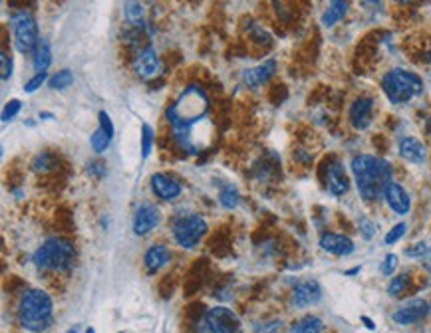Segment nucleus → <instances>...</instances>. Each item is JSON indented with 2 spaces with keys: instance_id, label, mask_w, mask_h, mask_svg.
I'll return each mask as SVG.
<instances>
[{
  "instance_id": "1",
  "label": "nucleus",
  "mask_w": 431,
  "mask_h": 333,
  "mask_svg": "<svg viewBox=\"0 0 431 333\" xmlns=\"http://www.w3.org/2000/svg\"><path fill=\"white\" fill-rule=\"evenodd\" d=\"M211 100L201 86H187L167 107V121L183 151L197 155L211 145Z\"/></svg>"
},
{
  "instance_id": "2",
  "label": "nucleus",
  "mask_w": 431,
  "mask_h": 333,
  "mask_svg": "<svg viewBox=\"0 0 431 333\" xmlns=\"http://www.w3.org/2000/svg\"><path fill=\"white\" fill-rule=\"evenodd\" d=\"M350 169L356 181V188L360 197L366 203H373L384 195V188L389 181H394V169L386 159L376 155H356Z\"/></svg>"
},
{
  "instance_id": "3",
  "label": "nucleus",
  "mask_w": 431,
  "mask_h": 333,
  "mask_svg": "<svg viewBox=\"0 0 431 333\" xmlns=\"http://www.w3.org/2000/svg\"><path fill=\"white\" fill-rule=\"evenodd\" d=\"M18 323L30 333H44L54 321V302L50 294L40 288L22 291L16 307Z\"/></svg>"
},
{
  "instance_id": "4",
  "label": "nucleus",
  "mask_w": 431,
  "mask_h": 333,
  "mask_svg": "<svg viewBox=\"0 0 431 333\" xmlns=\"http://www.w3.org/2000/svg\"><path fill=\"white\" fill-rule=\"evenodd\" d=\"M76 260V248L66 238L52 236L32 254V264L44 272H68Z\"/></svg>"
},
{
  "instance_id": "5",
  "label": "nucleus",
  "mask_w": 431,
  "mask_h": 333,
  "mask_svg": "<svg viewBox=\"0 0 431 333\" xmlns=\"http://www.w3.org/2000/svg\"><path fill=\"white\" fill-rule=\"evenodd\" d=\"M423 80L416 72L403 70V68H394L384 73L382 78V91L387 98V102L394 105H405L417 96L423 93Z\"/></svg>"
},
{
  "instance_id": "6",
  "label": "nucleus",
  "mask_w": 431,
  "mask_h": 333,
  "mask_svg": "<svg viewBox=\"0 0 431 333\" xmlns=\"http://www.w3.org/2000/svg\"><path fill=\"white\" fill-rule=\"evenodd\" d=\"M8 26L12 28V36H15V48L20 54H30L34 52V48L40 42L38 36V24L36 18L30 10H16L8 18Z\"/></svg>"
},
{
  "instance_id": "7",
  "label": "nucleus",
  "mask_w": 431,
  "mask_h": 333,
  "mask_svg": "<svg viewBox=\"0 0 431 333\" xmlns=\"http://www.w3.org/2000/svg\"><path fill=\"white\" fill-rule=\"evenodd\" d=\"M207 220L203 217H199V215L177 218L173 222V226H171L173 240L177 242V246L185 248V250H193L203 240V236L207 234Z\"/></svg>"
},
{
  "instance_id": "8",
  "label": "nucleus",
  "mask_w": 431,
  "mask_h": 333,
  "mask_svg": "<svg viewBox=\"0 0 431 333\" xmlns=\"http://www.w3.org/2000/svg\"><path fill=\"white\" fill-rule=\"evenodd\" d=\"M203 323L207 333H238L240 330V318L227 305L211 307L205 314Z\"/></svg>"
},
{
  "instance_id": "9",
  "label": "nucleus",
  "mask_w": 431,
  "mask_h": 333,
  "mask_svg": "<svg viewBox=\"0 0 431 333\" xmlns=\"http://www.w3.org/2000/svg\"><path fill=\"white\" fill-rule=\"evenodd\" d=\"M134 72L143 82H149V80H153L161 73V60H159L153 46H146L135 54Z\"/></svg>"
},
{
  "instance_id": "10",
  "label": "nucleus",
  "mask_w": 431,
  "mask_h": 333,
  "mask_svg": "<svg viewBox=\"0 0 431 333\" xmlns=\"http://www.w3.org/2000/svg\"><path fill=\"white\" fill-rule=\"evenodd\" d=\"M431 305L428 300H421V298H416V300H410L403 305H400L394 314H392V319L398 323V325H414V323H419L423 319L430 316Z\"/></svg>"
},
{
  "instance_id": "11",
  "label": "nucleus",
  "mask_w": 431,
  "mask_h": 333,
  "mask_svg": "<svg viewBox=\"0 0 431 333\" xmlns=\"http://www.w3.org/2000/svg\"><path fill=\"white\" fill-rule=\"evenodd\" d=\"M322 300V288L316 280H302L292 288L290 294V305L302 309V307H310V305L318 304Z\"/></svg>"
},
{
  "instance_id": "12",
  "label": "nucleus",
  "mask_w": 431,
  "mask_h": 333,
  "mask_svg": "<svg viewBox=\"0 0 431 333\" xmlns=\"http://www.w3.org/2000/svg\"><path fill=\"white\" fill-rule=\"evenodd\" d=\"M373 117V100L370 96H360L356 98L350 109H348V119L352 123V127L358 131L368 129L372 125Z\"/></svg>"
},
{
  "instance_id": "13",
  "label": "nucleus",
  "mask_w": 431,
  "mask_h": 333,
  "mask_svg": "<svg viewBox=\"0 0 431 333\" xmlns=\"http://www.w3.org/2000/svg\"><path fill=\"white\" fill-rule=\"evenodd\" d=\"M320 248L332 254V256H338V258H346L350 254H354L356 250V244L350 236L346 234H338V232H324L318 240Z\"/></svg>"
},
{
  "instance_id": "14",
  "label": "nucleus",
  "mask_w": 431,
  "mask_h": 333,
  "mask_svg": "<svg viewBox=\"0 0 431 333\" xmlns=\"http://www.w3.org/2000/svg\"><path fill=\"white\" fill-rule=\"evenodd\" d=\"M382 197H384V201L389 206V210L394 215H398V217H405L412 210V199H410L407 190L400 183H396V181L387 183Z\"/></svg>"
},
{
  "instance_id": "15",
  "label": "nucleus",
  "mask_w": 431,
  "mask_h": 333,
  "mask_svg": "<svg viewBox=\"0 0 431 333\" xmlns=\"http://www.w3.org/2000/svg\"><path fill=\"white\" fill-rule=\"evenodd\" d=\"M159 222H161V213L155 204H139L134 215V234L146 236L153 228H157Z\"/></svg>"
},
{
  "instance_id": "16",
  "label": "nucleus",
  "mask_w": 431,
  "mask_h": 333,
  "mask_svg": "<svg viewBox=\"0 0 431 333\" xmlns=\"http://www.w3.org/2000/svg\"><path fill=\"white\" fill-rule=\"evenodd\" d=\"M276 68H279V66H276V60L272 58L265 60V62H261L258 66L249 68V70L243 72V84L247 87H251V89H258V87H263L274 78Z\"/></svg>"
},
{
  "instance_id": "17",
  "label": "nucleus",
  "mask_w": 431,
  "mask_h": 333,
  "mask_svg": "<svg viewBox=\"0 0 431 333\" xmlns=\"http://www.w3.org/2000/svg\"><path fill=\"white\" fill-rule=\"evenodd\" d=\"M326 188L332 197H344L350 190V179L346 167L338 159H332L326 167Z\"/></svg>"
},
{
  "instance_id": "18",
  "label": "nucleus",
  "mask_w": 431,
  "mask_h": 333,
  "mask_svg": "<svg viewBox=\"0 0 431 333\" xmlns=\"http://www.w3.org/2000/svg\"><path fill=\"white\" fill-rule=\"evenodd\" d=\"M151 190L157 199H161L165 203H171L181 195L183 188L179 185L177 179H173L171 174L155 173L151 177Z\"/></svg>"
},
{
  "instance_id": "19",
  "label": "nucleus",
  "mask_w": 431,
  "mask_h": 333,
  "mask_svg": "<svg viewBox=\"0 0 431 333\" xmlns=\"http://www.w3.org/2000/svg\"><path fill=\"white\" fill-rule=\"evenodd\" d=\"M398 151H400V157L412 165H423L428 159V149L417 137H410V135L402 137L398 143Z\"/></svg>"
},
{
  "instance_id": "20",
  "label": "nucleus",
  "mask_w": 431,
  "mask_h": 333,
  "mask_svg": "<svg viewBox=\"0 0 431 333\" xmlns=\"http://www.w3.org/2000/svg\"><path fill=\"white\" fill-rule=\"evenodd\" d=\"M169 262H171V252L164 244H153L143 254V266H146L149 274H157Z\"/></svg>"
},
{
  "instance_id": "21",
  "label": "nucleus",
  "mask_w": 431,
  "mask_h": 333,
  "mask_svg": "<svg viewBox=\"0 0 431 333\" xmlns=\"http://www.w3.org/2000/svg\"><path fill=\"white\" fill-rule=\"evenodd\" d=\"M123 18L135 32L149 30L148 20H146V8H143L141 0H123Z\"/></svg>"
},
{
  "instance_id": "22",
  "label": "nucleus",
  "mask_w": 431,
  "mask_h": 333,
  "mask_svg": "<svg viewBox=\"0 0 431 333\" xmlns=\"http://www.w3.org/2000/svg\"><path fill=\"white\" fill-rule=\"evenodd\" d=\"M348 6H350L348 0H328V8L324 10L322 18H320L322 26H326V28L336 26L348 15Z\"/></svg>"
},
{
  "instance_id": "23",
  "label": "nucleus",
  "mask_w": 431,
  "mask_h": 333,
  "mask_svg": "<svg viewBox=\"0 0 431 333\" xmlns=\"http://www.w3.org/2000/svg\"><path fill=\"white\" fill-rule=\"evenodd\" d=\"M50 64H52V48H50L48 40L40 38L38 46L32 52V66L36 72H46L50 68Z\"/></svg>"
},
{
  "instance_id": "24",
  "label": "nucleus",
  "mask_w": 431,
  "mask_h": 333,
  "mask_svg": "<svg viewBox=\"0 0 431 333\" xmlns=\"http://www.w3.org/2000/svg\"><path fill=\"white\" fill-rule=\"evenodd\" d=\"M322 330H324L322 319L316 318V316H304L292 323L290 333H322Z\"/></svg>"
},
{
  "instance_id": "25",
  "label": "nucleus",
  "mask_w": 431,
  "mask_h": 333,
  "mask_svg": "<svg viewBox=\"0 0 431 333\" xmlns=\"http://www.w3.org/2000/svg\"><path fill=\"white\" fill-rule=\"evenodd\" d=\"M410 282H412V278H410L407 272L394 276L389 280V284H387V296L389 298H402L403 294L407 291V288H410Z\"/></svg>"
},
{
  "instance_id": "26",
  "label": "nucleus",
  "mask_w": 431,
  "mask_h": 333,
  "mask_svg": "<svg viewBox=\"0 0 431 333\" xmlns=\"http://www.w3.org/2000/svg\"><path fill=\"white\" fill-rule=\"evenodd\" d=\"M74 84V73L72 70H60L56 72L50 80H48V87L50 89H54V91H64V89H68V87Z\"/></svg>"
},
{
  "instance_id": "27",
  "label": "nucleus",
  "mask_w": 431,
  "mask_h": 333,
  "mask_svg": "<svg viewBox=\"0 0 431 333\" xmlns=\"http://www.w3.org/2000/svg\"><path fill=\"white\" fill-rule=\"evenodd\" d=\"M112 145V137H107V133H105L102 127H98V129L91 133V137H89V147L94 149V153H98V155H102L105 153L107 149Z\"/></svg>"
},
{
  "instance_id": "28",
  "label": "nucleus",
  "mask_w": 431,
  "mask_h": 333,
  "mask_svg": "<svg viewBox=\"0 0 431 333\" xmlns=\"http://www.w3.org/2000/svg\"><path fill=\"white\" fill-rule=\"evenodd\" d=\"M219 203L223 208L227 210H235L240 203V195H238V190L235 187H231V185H227V187L221 188V192H219Z\"/></svg>"
},
{
  "instance_id": "29",
  "label": "nucleus",
  "mask_w": 431,
  "mask_h": 333,
  "mask_svg": "<svg viewBox=\"0 0 431 333\" xmlns=\"http://www.w3.org/2000/svg\"><path fill=\"white\" fill-rule=\"evenodd\" d=\"M153 143H155V131L149 123L141 125V157L148 159L153 151Z\"/></svg>"
},
{
  "instance_id": "30",
  "label": "nucleus",
  "mask_w": 431,
  "mask_h": 333,
  "mask_svg": "<svg viewBox=\"0 0 431 333\" xmlns=\"http://www.w3.org/2000/svg\"><path fill=\"white\" fill-rule=\"evenodd\" d=\"M54 167H56V159L50 153H40V155H36L34 161H32V171H36V173H48Z\"/></svg>"
},
{
  "instance_id": "31",
  "label": "nucleus",
  "mask_w": 431,
  "mask_h": 333,
  "mask_svg": "<svg viewBox=\"0 0 431 333\" xmlns=\"http://www.w3.org/2000/svg\"><path fill=\"white\" fill-rule=\"evenodd\" d=\"M405 232H407V224L405 222H398L396 226H392V231H387V234L384 236V242H386L387 246H394L405 236Z\"/></svg>"
},
{
  "instance_id": "32",
  "label": "nucleus",
  "mask_w": 431,
  "mask_h": 333,
  "mask_svg": "<svg viewBox=\"0 0 431 333\" xmlns=\"http://www.w3.org/2000/svg\"><path fill=\"white\" fill-rule=\"evenodd\" d=\"M48 80H50V78H48V72H36L32 78H30L28 82L24 84V93H34V91H38Z\"/></svg>"
},
{
  "instance_id": "33",
  "label": "nucleus",
  "mask_w": 431,
  "mask_h": 333,
  "mask_svg": "<svg viewBox=\"0 0 431 333\" xmlns=\"http://www.w3.org/2000/svg\"><path fill=\"white\" fill-rule=\"evenodd\" d=\"M431 254V248L428 246V242H417L412 248H405V256L407 258H417V260H423Z\"/></svg>"
},
{
  "instance_id": "34",
  "label": "nucleus",
  "mask_w": 431,
  "mask_h": 333,
  "mask_svg": "<svg viewBox=\"0 0 431 333\" xmlns=\"http://www.w3.org/2000/svg\"><path fill=\"white\" fill-rule=\"evenodd\" d=\"M283 321L281 319H270V321H261L254 325L256 333H283Z\"/></svg>"
},
{
  "instance_id": "35",
  "label": "nucleus",
  "mask_w": 431,
  "mask_h": 333,
  "mask_svg": "<svg viewBox=\"0 0 431 333\" xmlns=\"http://www.w3.org/2000/svg\"><path fill=\"white\" fill-rule=\"evenodd\" d=\"M12 70H15V62L6 52H2L0 54V75H2V82H8L12 78Z\"/></svg>"
},
{
  "instance_id": "36",
  "label": "nucleus",
  "mask_w": 431,
  "mask_h": 333,
  "mask_svg": "<svg viewBox=\"0 0 431 333\" xmlns=\"http://www.w3.org/2000/svg\"><path fill=\"white\" fill-rule=\"evenodd\" d=\"M20 109H22L20 100H10V102H6L4 109H2V121H4V123L12 121V119L20 114Z\"/></svg>"
},
{
  "instance_id": "37",
  "label": "nucleus",
  "mask_w": 431,
  "mask_h": 333,
  "mask_svg": "<svg viewBox=\"0 0 431 333\" xmlns=\"http://www.w3.org/2000/svg\"><path fill=\"white\" fill-rule=\"evenodd\" d=\"M398 264H400V258L396 254H387L384 262L380 264V272L384 276H394L398 270Z\"/></svg>"
},
{
  "instance_id": "38",
  "label": "nucleus",
  "mask_w": 431,
  "mask_h": 333,
  "mask_svg": "<svg viewBox=\"0 0 431 333\" xmlns=\"http://www.w3.org/2000/svg\"><path fill=\"white\" fill-rule=\"evenodd\" d=\"M98 121H100V127L107 133V137H112V139H114V135H116V125H114V121H112L109 114L102 109V111L98 114Z\"/></svg>"
},
{
  "instance_id": "39",
  "label": "nucleus",
  "mask_w": 431,
  "mask_h": 333,
  "mask_svg": "<svg viewBox=\"0 0 431 333\" xmlns=\"http://www.w3.org/2000/svg\"><path fill=\"white\" fill-rule=\"evenodd\" d=\"M360 232H362V236L366 238V240H370L373 238V234H376V224H373L372 220H368V218H360Z\"/></svg>"
},
{
  "instance_id": "40",
  "label": "nucleus",
  "mask_w": 431,
  "mask_h": 333,
  "mask_svg": "<svg viewBox=\"0 0 431 333\" xmlns=\"http://www.w3.org/2000/svg\"><path fill=\"white\" fill-rule=\"evenodd\" d=\"M88 173L91 174V177H96V179H100V177L105 173V165L104 163L94 161V163H89L88 165Z\"/></svg>"
},
{
  "instance_id": "41",
  "label": "nucleus",
  "mask_w": 431,
  "mask_h": 333,
  "mask_svg": "<svg viewBox=\"0 0 431 333\" xmlns=\"http://www.w3.org/2000/svg\"><path fill=\"white\" fill-rule=\"evenodd\" d=\"M362 321H364V323H366V327H368V330H376V323H373L372 319L368 318V316H362Z\"/></svg>"
},
{
  "instance_id": "42",
  "label": "nucleus",
  "mask_w": 431,
  "mask_h": 333,
  "mask_svg": "<svg viewBox=\"0 0 431 333\" xmlns=\"http://www.w3.org/2000/svg\"><path fill=\"white\" fill-rule=\"evenodd\" d=\"M360 270H362V266H356V268H352V270H346L344 274H346V276H356V274H360Z\"/></svg>"
},
{
  "instance_id": "43",
  "label": "nucleus",
  "mask_w": 431,
  "mask_h": 333,
  "mask_svg": "<svg viewBox=\"0 0 431 333\" xmlns=\"http://www.w3.org/2000/svg\"><path fill=\"white\" fill-rule=\"evenodd\" d=\"M40 119H44V121H50V119H54V114H48V111H40Z\"/></svg>"
},
{
  "instance_id": "44",
  "label": "nucleus",
  "mask_w": 431,
  "mask_h": 333,
  "mask_svg": "<svg viewBox=\"0 0 431 333\" xmlns=\"http://www.w3.org/2000/svg\"><path fill=\"white\" fill-rule=\"evenodd\" d=\"M394 2H398V4H412L414 0H394Z\"/></svg>"
},
{
  "instance_id": "45",
  "label": "nucleus",
  "mask_w": 431,
  "mask_h": 333,
  "mask_svg": "<svg viewBox=\"0 0 431 333\" xmlns=\"http://www.w3.org/2000/svg\"><path fill=\"white\" fill-rule=\"evenodd\" d=\"M425 129H428V133H431V116L428 117V125H425Z\"/></svg>"
},
{
  "instance_id": "46",
  "label": "nucleus",
  "mask_w": 431,
  "mask_h": 333,
  "mask_svg": "<svg viewBox=\"0 0 431 333\" xmlns=\"http://www.w3.org/2000/svg\"><path fill=\"white\" fill-rule=\"evenodd\" d=\"M64 333H80V332H78V327H70L68 332H64Z\"/></svg>"
},
{
  "instance_id": "47",
  "label": "nucleus",
  "mask_w": 431,
  "mask_h": 333,
  "mask_svg": "<svg viewBox=\"0 0 431 333\" xmlns=\"http://www.w3.org/2000/svg\"><path fill=\"white\" fill-rule=\"evenodd\" d=\"M364 2H368V4H380V0H364Z\"/></svg>"
},
{
  "instance_id": "48",
  "label": "nucleus",
  "mask_w": 431,
  "mask_h": 333,
  "mask_svg": "<svg viewBox=\"0 0 431 333\" xmlns=\"http://www.w3.org/2000/svg\"><path fill=\"white\" fill-rule=\"evenodd\" d=\"M86 333H96V330H94V327H88V330H86Z\"/></svg>"
},
{
  "instance_id": "49",
  "label": "nucleus",
  "mask_w": 431,
  "mask_h": 333,
  "mask_svg": "<svg viewBox=\"0 0 431 333\" xmlns=\"http://www.w3.org/2000/svg\"><path fill=\"white\" fill-rule=\"evenodd\" d=\"M121 333H127V332H121Z\"/></svg>"
}]
</instances>
